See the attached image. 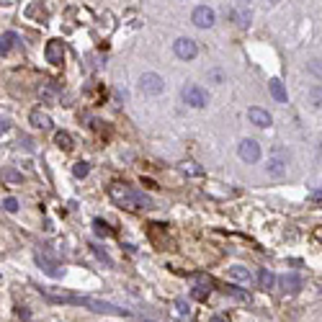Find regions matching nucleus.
<instances>
[{
  "label": "nucleus",
  "mask_w": 322,
  "mask_h": 322,
  "mask_svg": "<svg viewBox=\"0 0 322 322\" xmlns=\"http://www.w3.org/2000/svg\"><path fill=\"white\" fill-rule=\"evenodd\" d=\"M57 90H60V88H57L54 80H44L39 85V98H41V101H47V103H52L57 98Z\"/></svg>",
  "instance_id": "nucleus-15"
},
{
  "label": "nucleus",
  "mask_w": 322,
  "mask_h": 322,
  "mask_svg": "<svg viewBox=\"0 0 322 322\" xmlns=\"http://www.w3.org/2000/svg\"><path fill=\"white\" fill-rule=\"evenodd\" d=\"M191 21H193V26H199V29H211L214 21H217V16H214V11L209 5H199L191 16Z\"/></svg>",
  "instance_id": "nucleus-8"
},
{
  "label": "nucleus",
  "mask_w": 322,
  "mask_h": 322,
  "mask_svg": "<svg viewBox=\"0 0 322 322\" xmlns=\"http://www.w3.org/2000/svg\"><path fill=\"white\" fill-rule=\"evenodd\" d=\"M29 121H31V127H36V129H52V119H49V113H44L41 109H34L29 113Z\"/></svg>",
  "instance_id": "nucleus-14"
},
{
  "label": "nucleus",
  "mask_w": 322,
  "mask_h": 322,
  "mask_svg": "<svg viewBox=\"0 0 322 322\" xmlns=\"http://www.w3.org/2000/svg\"><path fill=\"white\" fill-rule=\"evenodd\" d=\"M47 299L52 302H62V304H78V307H85L90 312H98V315H119V317H129V309H121L111 302H103V299H96V296H75V294H60V291H52V289H41Z\"/></svg>",
  "instance_id": "nucleus-1"
},
{
  "label": "nucleus",
  "mask_w": 322,
  "mask_h": 322,
  "mask_svg": "<svg viewBox=\"0 0 322 322\" xmlns=\"http://www.w3.org/2000/svg\"><path fill=\"white\" fill-rule=\"evenodd\" d=\"M8 129H11V121H8V119H3V116H0V134H5V131Z\"/></svg>",
  "instance_id": "nucleus-33"
},
{
  "label": "nucleus",
  "mask_w": 322,
  "mask_h": 322,
  "mask_svg": "<svg viewBox=\"0 0 322 322\" xmlns=\"http://www.w3.org/2000/svg\"><path fill=\"white\" fill-rule=\"evenodd\" d=\"M183 173H188V176H204V168H199L196 162H186L183 165Z\"/></svg>",
  "instance_id": "nucleus-27"
},
{
  "label": "nucleus",
  "mask_w": 322,
  "mask_h": 322,
  "mask_svg": "<svg viewBox=\"0 0 322 322\" xmlns=\"http://www.w3.org/2000/svg\"><path fill=\"white\" fill-rule=\"evenodd\" d=\"M278 3V0H266V5H276Z\"/></svg>",
  "instance_id": "nucleus-36"
},
{
  "label": "nucleus",
  "mask_w": 322,
  "mask_h": 322,
  "mask_svg": "<svg viewBox=\"0 0 322 322\" xmlns=\"http://www.w3.org/2000/svg\"><path fill=\"white\" fill-rule=\"evenodd\" d=\"M309 199H312V201H322V186H320V188H315V191L309 193Z\"/></svg>",
  "instance_id": "nucleus-32"
},
{
  "label": "nucleus",
  "mask_w": 322,
  "mask_h": 322,
  "mask_svg": "<svg viewBox=\"0 0 322 322\" xmlns=\"http://www.w3.org/2000/svg\"><path fill=\"white\" fill-rule=\"evenodd\" d=\"M0 176H3V180H5V183H21V180H23V176H21V173H18V170H11V168H8V170H3Z\"/></svg>",
  "instance_id": "nucleus-24"
},
{
  "label": "nucleus",
  "mask_w": 322,
  "mask_h": 322,
  "mask_svg": "<svg viewBox=\"0 0 322 322\" xmlns=\"http://www.w3.org/2000/svg\"><path fill=\"white\" fill-rule=\"evenodd\" d=\"M16 44H18V34H16V31H5V34L0 36V54L11 52Z\"/></svg>",
  "instance_id": "nucleus-17"
},
{
  "label": "nucleus",
  "mask_w": 322,
  "mask_h": 322,
  "mask_svg": "<svg viewBox=\"0 0 322 322\" xmlns=\"http://www.w3.org/2000/svg\"><path fill=\"white\" fill-rule=\"evenodd\" d=\"M229 278H232L235 284H240V286H253V274L247 271L245 266H232L229 268Z\"/></svg>",
  "instance_id": "nucleus-12"
},
{
  "label": "nucleus",
  "mask_w": 322,
  "mask_h": 322,
  "mask_svg": "<svg viewBox=\"0 0 322 322\" xmlns=\"http://www.w3.org/2000/svg\"><path fill=\"white\" fill-rule=\"evenodd\" d=\"M274 284H276V276L271 274L268 268H260V274H258V286L268 291V289H274Z\"/></svg>",
  "instance_id": "nucleus-18"
},
{
  "label": "nucleus",
  "mask_w": 322,
  "mask_h": 322,
  "mask_svg": "<svg viewBox=\"0 0 322 322\" xmlns=\"http://www.w3.org/2000/svg\"><path fill=\"white\" fill-rule=\"evenodd\" d=\"M307 70H309L315 78L322 80V60H309V62H307Z\"/></svg>",
  "instance_id": "nucleus-26"
},
{
  "label": "nucleus",
  "mask_w": 322,
  "mask_h": 322,
  "mask_svg": "<svg viewBox=\"0 0 322 322\" xmlns=\"http://www.w3.org/2000/svg\"><path fill=\"white\" fill-rule=\"evenodd\" d=\"M237 155H240L242 162H258L260 160V145L255 139H242L237 145Z\"/></svg>",
  "instance_id": "nucleus-7"
},
{
  "label": "nucleus",
  "mask_w": 322,
  "mask_h": 322,
  "mask_svg": "<svg viewBox=\"0 0 322 322\" xmlns=\"http://www.w3.org/2000/svg\"><path fill=\"white\" fill-rule=\"evenodd\" d=\"M247 119H250V124H255L258 129H268L271 124H274V116H271L266 109H258V106L247 109Z\"/></svg>",
  "instance_id": "nucleus-10"
},
{
  "label": "nucleus",
  "mask_w": 322,
  "mask_h": 322,
  "mask_svg": "<svg viewBox=\"0 0 322 322\" xmlns=\"http://www.w3.org/2000/svg\"><path fill=\"white\" fill-rule=\"evenodd\" d=\"M289 162H291V158H289L286 147H284V145H276V147H274V152L268 155V162H266V173H268V178L281 180V178L286 176V173H289Z\"/></svg>",
  "instance_id": "nucleus-3"
},
{
  "label": "nucleus",
  "mask_w": 322,
  "mask_h": 322,
  "mask_svg": "<svg viewBox=\"0 0 322 322\" xmlns=\"http://www.w3.org/2000/svg\"><path fill=\"white\" fill-rule=\"evenodd\" d=\"M209 322H229V320H225V317H219V315H217V317H211Z\"/></svg>",
  "instance_id": "nucleus-34"
},
{
  "label": "nucleus",
  "mask_w": 322,
  "mask_h": 322,
  "mask_svg": "<svg viewBox=\"0 0 322 322\" xmlns=\"http://www.w3.org/2000/svg\"><path fill=\"white\" fill-rule=\"evenodd\" d=\"M111 199L116 201L119 206H124V209L129 211H139V209H152V199L142 191H134V188L124 186V183H113L109 188Z\"/></svg>",
  "instance_id": "nucleus-2"
},
{
  "label": "nucleus",
  "mask_w": 322,
  "mask_h": 322,
  "mask_svg": "<svg viewBox=\"0 0 322 322\" xmlns=\"http://www.w3.org/2000/svg\"><path fill=\"white\" fill-rule=\"evenodd\" d=\"M268 90H271V96H274L278 103H286V101H289L286 88H284V82L278 80V78H271V80H268Z\"/></svg>",
  "instance_id": "nucleus-16"
},
{
  "label": "nucleus",
  "mask_w": 322,
  "mask_h": 322,
  "mask_svg": "<svg viewBox=\"0 0 322 322\" xmlns=\"http://www.w3.org/2000/svg\"><path fill=\"white\" fill-rule=\"evenodd\" d=\"M44 54H47V62L49 64H62L64 60V47H62V41L60 39H52V41H47V49H44Z\"/></svg>",
  "instance_id": "nucleus-9"
},
{
  "label": "nucleus",
  "mask_w": 322,
  "mask_h": 322,
  "mask_svg": "<svg viewBox=\"0 0 322 322\" xmlns=\"http://www.w3.org/2000/svg\"><path fill=\"white\" fill-rule=\"evenodd\" d=\"M54 145L60 147V150L67 152V150H72V137L67 134V131H57V134H54Z\"/></svg>",
  "instance_id": "nucleus-20"
},
{
  "label": "nucleus",
  "mask_w": 322,
  "mask_h": 322,
  "mask_svg": "<svg viewBox=\"0 0 322 322\" xmlns=\"http://www.w3.org/2000/svg\"><path fill=\"white\" fill-rule=\"evenodd\" d=\"M317 152H320V160H322V139H320V145H317Z\"/></svg>",
  "instance_id": "nucleus-35"
},
{
  "label": "nucleus",
  "mask_w": 322,
  "mask_h": 322,
  "mask_svg": "<svg viewBox=\"0 0 322 322\" xmlns=\"http://www.w3.org/2000/svg\"><path fill=\"white\" fill-rule=\"evenodd\" d=\"M3 209L5 211H18V201H16L13 196H8V199H3Z\"/></svg>",
  "instance_id": "nucleus-29"
},
{
  "label": "nucleus",
  "mask_w": 322,
  "mask_h": 322,
  "mask_svg": "<svg viewBox=\"0 0 322 322\" xmlns=\"http://www.w3.org/2000/svg\"><path fill=\"white\" fill-rule=\"evenodd\" d=\"M307 101L312 109H322V85H312L307 93Z\"/></svg>",
  "instance_id": "nucleus-19"
},
{
  "label": "nucleus",
  "mask_w": 322,
  "mask_h": 322,
  "mask_svg": "<svg viewBox=\"0 0 322 322\" xmlns=\"http://www.w3.org/2000/svg\"><path fill=\"white\" fill-rule=\"evenodd\" d=\"M139 90H142L145 96H160L165 90V80L158 72H145V75L139 78Z\"/></svg>",
  "instance_id": "nucleus-4"
},
{
  "label": "nucleus",
  "mask_w": 322,
  "mask_h": 322,
  "mask_svg": "<svg viewBox=\"0 0 322 322\" xmlns=\"http://www.w3.org/2000/svg\"><path fill=\"white\" fill-rule=\"evenodd\" d=\"M93 232H96L98 237H111V235H113V229L106 225L103 219H93Z\"/></svg>",
  "instance_id": "nucleus-21"
},
{
  "label": "nucleus",
  "mask_w": 322,
  "mask_h": 322,
  "mask_svg": "<svg viewBox=\"0 0 322 322\" xmlns=\"http://www.w3.org/2000/svg\"><path fill=\"white\" fill-rule=\"evenodd\" d=\"M225 291L229 296H235V299H240V302H250V294L247 291H237V289H225Z\"/></svg>",
  "instance_id": "nucleus-28"
},
{
  "label": "nucleus",
  "mask_w": 322,
  "mask_h": 322,
  "mask_svg": "<svg viewBox=\"0 0 322 322\" xmlns=\"http://www.w3.org/2000/svg\"><path fill=\"white\" fill-rule=\"evenodd\" d=\"M88 173H90V162L80 160V162H75V165H72V176H75V178H85Z\"/></svg>",
  "instance_id": "nucleus-23"
},
{
  "label": "nucleus",
  "mask_w": 322,
  "mask_h": 322,
  "mask_svg": "<svg viewBox=\"0 0 322 322\" xmlns=\"http://www.w3.org/2000/svg\"><path fill=\"white\" fill-rule=\"evenodd\" d=\"M235 21H237V26H250V11H245V8H235Z\"/></svg>",
  "instance_id": "nucleus-22"
},
{
  "label": "nucleus",
  "mask_w": 322,
  "mask_h": 322,
  "mask_svg": "<svg viewBox=\"0 0 322 322\" xmlns=\"http://www.w3.org/2000/svg\"><path fill=\"white\" fill-rule=\"evenodd\" d=\"M180 96H183V103L191 106V109H204L206 106V90L201 85H186Z\"/></svg>",
  "instance_id": "nucleus-6"
},
{
  "label": "nucleus",
  "mask_w": 322,
  "mask_h": 322,
  "mask_svg": "<svg viewBox=\"0 0 322 322\" xmlns=\"http://www.w3.org/2000/svg\"><path fill=\"white\" fill-rule=\"evenodd\" d=\"M173 52H176L178 60H183V62H191L196 54H199V47H196V41L193 39H188V36H180L173 41Z\"/></svg>",
  "instance_id": "nucleus-5"
},
{
  "label": "nucleus",
  "mask_w": 322,
  "mask_h": 322,
  "mask_svg": "<svg viewBox=\"0 0 322 322\" xmlns=\"http://www.w3.org/2000/svg\"><path fill=\"white\" fill-rule=\"evenodd\" d=\"M209 294H211V286H196L191 291V296H193V299H199V302H206V299H209Z\"/></svg>",
  "instance_id": "nucleus-25"
},
{
  "label": "nucleus",
  "mask_w": 322,
  "mask_h": 322,
  "mask_svg": "<svg viewBox=\"0 0 322 322\" xmlns=\"http://www.w3.org/2000/svg\"><path fill=\"white\" fill-rule=\"evenodd\" d=\"M34 260H36V266H39L41 271H44V274H47L49 278H62V268H60V266H57V263H54V260H49V258H47V255H41V253H36V255H34Z\"/></svg>",
  "instance_id": "nucleus-11"
},
{
  "label": "nucleus",
  "mask_w": 322,
  "mask_h": 322,
  "mask_svg": "<svg viewBox=\"0 0 322 322\" xmlns=\"http://www.w3.org/2000/svg\"><path fill=\"white\" fill-rule=\"evenodd\" d=\"M93 253L98 255V258H101L103 263H106V266H113V263H111V258H109V255H106L103 250H101V247H93Z\"/></svg>",
  "instance_id": "nucleus-30"
},
{
  "label": "nucleus",
  "mask_w": 322,
  "mask_h": 322,
  "mask_svg": "<svg viewBox=\"0 0 322 322\" xmlns=\"http://www.w3.org/2000/svg\"><path fill=\"white\" fill-rule=\"evenodd\" d=\"M278 286H281L284 294H296L302 289V278L296 274H284L281 278H278Z\"/></svg>",
  "instance_id": "nucleus-13"
},
{
  "label": "nucleus",
  "mask_w": 322,
  "mask_h": 322,
  "mask_svg": "<svg viewBox=\"0 0 322 322\" xmlns=\"http://www.w3.org/2000/svg\"><path fill=\"white\" fill-rule=\"evenodd\" d=\"M209 78H211V82H217V85H222V82H225V72H219V70H214V72H211V75H209Z\"/></svg>",
  "instance_id": "nucleus-31"
}]
</instances>
